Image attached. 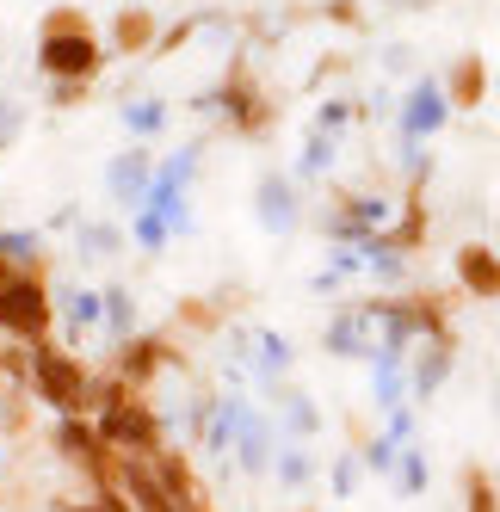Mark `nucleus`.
<instances>
[{
  "instance_id": "nucleus-1",
  "label": "nucleus",
  "mask_w": 500,
  "mask_h": 512,
  "mask_svg": "<svg viewBox=\"0 0 500 512\" xmlns=\"http://www.w3.org/2000/svg\"><path fill=\"white\" fill-rule=\"evenodd\" d=\"M99 438L112 445L118 457H155L167 451V432H161V414L142 401V389H130L124 377H99V414H93Z\"/></svg>"
},
{
  "instance_id": "nucleus-2",
  "label": "nucleus",
  "mask_w": 500,
  "mask_h": 512,
  "mask_svg": "<svg viewBox=\"0 0 500 512\" xmlns=\"http://www.w3.org/2000/svg\"><path fill=\"white\" fill-rule=\"evenodd\" d=\"M31 401H44L50 414H99V377L68 346L44 340L31 346Z\"/></svg>"
},
{
  "instance_id": "nucleus-3",
  "label": "nucleus",
  "mask_w": 500,
  "mask_h": 512,
  "mask_svg": "<svg viewBox=\"0 0 500 512\" xmlns=\"http://www.w3.org/2000/svg\"><path fill=\"white\" fill-rule=\"evenodd\" d=\"M56 327V297H50V272H19L0 290V340L19 346H44Z\"/></svg>"
},
{
  "instance_id": "nucleus-4",
  "label": "nucleus",
  "mask_w": 500,
  "mask_h": 512,
  "mask_svg": "<svg viewBox=\"0 0 500 512\" xmlns=\"http://www.w3.org/2000/svg\"><path fill=\"white\" fill-rule=\"evenodd\" d=\"M99 31H38V75L44 81H99L105 75Z\"/></svg>"
},
{
  "instance_id": "nucleus-5",
  "label": "nucleus",
  "mask_w": 500,
  "mask_h": 512,
  "mask_svg": "<svg viewBox=\"0 0 500 512\" xmlns=\"http://www.w3.org/2000/svg\"><path fill=\"white\" fill-rule=\"evenodd\" d=\"M192 105H198V112H223V118H229V130H241V136H266V130H272V118H278V112H272V99H266L254 81H247V68H241V62L229 68V81H223V87L198 93Z\"/></svg>"
},
{
  "instance_id": "nucleus-6",
  "label": "nucleus",
  "mask_w": 500,
  "mask_h": 512,
  "mask_svg": "<svg viewBox=\"0 0 500 512\" xmlns=\"http://www.w3.org/2000/svg\"><path fill=\"white\" fill-rule=\"evenodd\" d=\"M167 364H180V352H173L167 334H130V340L118 346V377H124L130 389H142V395H149V383L167 371Z\"/></svg>"
},
{
  "instance_id": "nucleus-7",
  "label": "nucleus",
  "mask_w": 500,
  "mask_h": 512,
  "mask_svg": "<svg viewBox=\"0 0 500 512\" xmlns=\"http://www.w3.org/2000/svg\"><path fill=\"white\" fill-rule=\"evenodd\" d=\"M451 118V99H445V81H414L408 99H402V142H426V136H439Z\"/></svg>"
},
{
  "instance_id": "nucleus-8",
  "label": "nucleus",
  "mask_w": 500,
  "mask_h": 512,
  "mask_svg": "<svg viewBox=\"0 0 500 512\" xmlns=\"http://www.w3.org/2000/svg\"><path fill=\"white\" fill-rule=\"evenodd\" d=\"M155 44H161V19L142 0H124L112 13V31H105V50L112 56H155Z\"/></svg>"
},
{
  "instance_id": "nucleus-9",
  "label": "nucleus",
  "mask_w": 500,
  "mask_h": 512,
  "mask_svg": "<svg viewBox=\"0 0 500 512\" xmlns=\"http://www.w3.org/2000/svg\"><path fill=\"white\" fill-rule=\"evenodd\" d=\"M451 272H457V284H463V297L500 303V247H488V241H463L457 260H451Z\"/></svg>"
},
{
  "instance_id": "nucleus-10",
  "label": "nucleus",
  "mask_w": 500,
  "mask_h": 512,
  "mask_svg": "<svg viewBox=\"0 0 500 512\" xmlns=\"http://www.w3.org/2000/svg\"><path fill=\"white\" fill-rule=\"evenodd\" d=\"M149 186H155V155L142 149V142H136V149H118L112 167H105V192H112L118 204H130V210H142Z\"/></svg>"
},
{
  "instance_id": "nucleus-11",
  "label": "nucleus",
  "mask_w": 500,
  "mask_h": 512,
  "mask_svg": "<svg viewBox=\"0 0 500 512\" xmlns=\"http://www.w3.org/2000/svg\"><path fill=\"white\" fill-rule=\"evenodd\" d=\"M445 99H451V112H476V105H488V62L476 50H463L445 68Z\"/></svg>"
},
{
  "instance_id": "nucleus-12",
  "label": "nucleus",
  "mask_w": 500,
  "mask_h": 512,
  "mask_svg": "<svg viewBox=\"0 0 500 512\" xmlns=\"http://www.w3.org/2000/svg\"><path fill=\"white\" fill-rule=\"evenodd\" d=\"M451 358H457L451 334H439V340H420V346H414V371H408V395H414V401L439 395V383L451 377Z\"/></svg>"
},
{
  "instance_id": "nucleus-13",
  "label": "nucleus",
  "mask_w": 500,
  "mask_h": 512,
  "mask_svg": "<svg viewBox=\"0 0 500 512\" xmlns=\"http://www.w3.org/2000/svg\"><path fill=\"white\" fill-rule=\"evenodd\" d=\"M155 469H161V482L173 494V512H210V494H204V482L192 475V463L180 451H155Z\"/></svg>"
},
{
  "instance_id": "nucleus-14",
  "label": "nucleus",
  "mask_w": 500,
  "mask_h": 512,
  "mask_svg": "<svg viewBox=\"0 0 500 512\" xmlns=\"http://www.w3.org/2000/svg\"><path fill=\"white\" fill-rule=\"evenodd\" d=\"M260 223L272 235H291L297 229V186H291V173H266L260 179Z\"/></svg>"
},
{
  "instance_id": "nucleus-15",
  "label": "nucleus",
  "mask_w": 500,
  "mask_h": 512,
  "mask_svg": "<svg viewBox=\"0 0 500 512\" xmlns=\"http://www.w3.org/2000/svg\"><path fill=\"white\" fill-rule=\"evenodd\" d=\"M235 445H241V469H247V475H260V469L272 463V432H266V420H260L254 408H241V426H235Z\"/></svg>"
},
{
  "instance_id": "nucleus-16",
  "label": "nucleus",
  "mask_w": 500,
  "mask_h": 512,
  "mask_svg": "<svg viewBox=\"0 0 500 512\" xmlns=\"http://www.w3.org/2000/svg\"><path fill=\"white\" fill-rule=\"evenodd\" d=\"M0 253H7L13 266H25V272H50L44 235H31V229H0Z\"/></svg>"
},
{
  "instance_id": "nucleus-17",
  "label": "nucleus",
  "mask_w": 500,
  "mask_h": 512,
  "mask_svg": "<svg viewBox=\"0 0 500 512\" xmlns=\"http://www.w3.org/2000/svg\"><path fill=\"white\" fill-rule=\"evenodd\" d=\"M99 321H105V290H68V340H81Z\"/></svg>"
},
{
  "instance_id": "nucleus-18",
  "label": "nucleus",
  "mask_w": 500,
  "mask_h": 512,
  "mask_svg": "<svg viewBox=\"0 0 500 512\" xmlns=\"http://www.w3.org/2000/svg\"><path fill=\"white\" fill-rule=\"evenodd\" d=\"M105 334H112L118 346L136 334V297H130L124 284H112V290H105Z\"/></svg>"
},
{
  "instance_id": "nucleus-19",
  "label": "nucleus",
  "mask_w": 500,
  "mask_h": 512,
  "mask_svg": "<svg viewBox=\"0 0 500 512\" xmlns=\"http://www.w3.org/2000/svg\"><path fill=\"white\" fill-rule=\"evenodd\" d=\"M463 512H500V494H494V482H488L482 463L463 469Z\"/></svg>"
},
{
  "instance_id": "nucleus-20",
  "label": "nucleus",
  "mask_w": 500,
  "mask_h": 512,
  "mask_svg": "<svg viewBox=\"0 0 500 512\" xmlns=\"http://www.w3.org/2000/svg\"><path fill=\"white\" fill-rule=\"evenodd\" d=\"M284 420H291V432H297V438H315V432H321V414H315V401H309L303 389L284 395Z\"/></svg>"
},
{
  "instance_id": "nucleus-21",
  "label": "nucleus",
  "mask_w": 500,
  "mask_h": 512,
  "mask_svg": "<svg viewBox=\"0 0 500 512\" xmlns=\"http://www.w3.org/2000/svg\"><path fill=\"white\" fill-rule=\"evenodd\" d=\"M365 469H377V475H396V457H402V438H389V432H377V438H365Z\"/></svg>"
},
{
  "instance_id": "nucleus-22",
  "label": "nucleus",
  "mask_w": 500,
  "mask_h": 512,
  "mask_svg": "<svg viewBox=\"0 0 500 512\" xmlns=\"http://www.w3.org/2000/svg\"><path fill=\"white\" fill-rule=\"evenodd\" d=\"M396 488L414 500V494H426V457L414 451V445H402V457H396Z\"/></svg>"
},
{
  "instance_id": "nucleus-23",
  "label": "nucleus",
  "mask_w": 500,
  "mask_h": 512,
  "mask_svg": "<svg viewBox=\"0 0 500 512\" xmlns=\"http://www.w3.org/2000/svg\"><path fill=\"white\" fill-rule=\"evenodd\" d=\"M118 247H124V235H118L112 223H87V229H81V253H87V260H112Z\"/></svg>"
},
{
  "instance_id": "nucleus-24",
  "label": "nucleus",
  "mask_w": 500,
  "mask_h": 512,
  "mask_svg": "<svg viewBox=\"0 0 500 512\" xmlns=\"http://www.w3.org/2000/svg\"><path fill=\"white\" fill-rule=\"evenodd\" d=\"M254 346H260V352H247V358H254V364H260L266 377H278L284 364H291V346H284V334H260Z\"/></svg>"
},
{
  "instance_id": "nucleus-25",
  "label": "nucleus",
  "mask_w": 500,
  "mask_h": 512,
  "mask_svg": "<svg viewBox=\"0 0 500 512\" xmlns=\"http://www.w3.org/2000/svg\"><path fill=\"white\" fill-rule=\"evenodd\" d=\"M124 124H130L142 142H149V136L167 124V105H161V99H142V105H130V112H124Z\"/></svg>"
},
{
  "instance_id": "nucleus-26",
  "label": "nucleus",
  "mask_w": 500,
  "mask_h": 512,
  "mask_svg": "<svg viewBox=\"0 0 500 512\" xmlns=\"http://www.w3.org/2000/svg\"><path fill=\"white\" fill-rule=\"evenodd\" d=\"M38 31H93V19H87V7L62 0V7H50V13L38 19Z\"/></svg>"
},
{
  "instance_id": "nucleus-27",
  "label": "nucleus",
  "mask_w": 500,
  "mask_h": 512,
  "mask_svg": "<svg viewBox=\"0 0 500 512\" xmlns=\"http://www.w3.org/2000/svg\"><path fill=\"white\" fill-rule=\"evenodd\" d=\"M167 235H173V223H167L161 210H142V216H136V247H142V253H161Z\"/></svg>"
},
{
  "instance_id": "nucleus-28",
  "label": "nucleus",
  "mask_w": 500,
  "mask_h": 512,
  "mask_svg": "<svg viewBox=\"0 0 500 512\" xmlns=\"http://www.w3.org/2000/svg\"><path fill=\"white\" fill-rule=\"evenodd\" d=\"M56 512H130V500L112 488H93V500H56Z\"/></svg>"
},
{
  "instance_id": "nucleus-29",
  "label": "nucleus",
  "mask_w": 500,
  "mask_h": 512,
  "mask_svg": "<svg viewBox=\"0 0 500 512\" xmlns=\"http://www.w3.org/2000/svg\"><path fill=\"white\" fill-rule=\"evenodd\" d=\"M192 173H198V149H180V155H173L167 167H155V179H161V186H173V192H180Z\"/></svg>"
},
{
  "instance_id": "nucleus-30",
  "label": "nucleus",
  "mask_w": 500,
  "mask_h": 512,
  "mask_svg": "<svg viewBox=\"0 0 500 512\" xmlns=\"http://www.w3.org/2000/svg\"><path fill=\"white\" fill-rule=\"evenodd\" d=\"M328 161H334V136H328V130H315V136H309V149H303V161H297V173H321Z\"/></svg>"
},
{
  "instance_id": "nucleus-31",
  "label": "nucleus",
  "mask_w": 500,
  "mask_h": 512,
  "mask_svg": "<svg viewBox=\"0 0 500 512\" xmlns=\"http://www.w3.org/2000/svg\"><path fill=\"white\" fill-rule=\"evenodd\" d=\"M321 19H328V25H346V31H359V25H365V7H359V0H328V7H321Z\"/></svg>"
},
{
  "instance_id": "nucleus-32",
  "label": "nucleus",
  "mask_w": 500,
  "mask_h": 512,
  "mask_svg": "<svg viewBox=\"0 0 500 512\" xmlns=\"http://www.w3.org/2000/svg\"><path fill=\"white\" fill-rule=\"evenodd\" d=\"M278 482H284V488H303V482H309V457H303V451H284V457H278Z\"/></svg>"
},
{
  "instance_id": "nucleus-33",
  "label": "nucleus",
  "mask_w": 500,
  "mask_h": 512,
  "mask_svg": "<svg viewBox=\"0 0 500 512\" xmlns=\"http://www.w3.org/2000/svg\"><path fill=\"white\" fill-rule=\"evenodd\" d=\"M93 93V81H50V105H62V112H68V105H81Z\"/></svg>"
},
{
  "instance_id": "nucleus-34",
  "label": "nucleus",
  "mask_w": 500,
  "mask_h": 512,
  "mask_svg": "<svg viewBox=\"0 0 500 512\" xmlns=\"http://www.w3.org/2000/svg\"><path fill=\"white\" fill-rule=\"evenodd\" d=\"M359 463H365V457H352V451L334 463V494H340V500H346L352 488H359Z\"/></svg>"
},
{
  "instance_id": "nucleus-35",
  "label": "nucleus",
  "mask_w": 500,
  "mask_h": 512,
  "mask_svg": "<svg viewBox=\"0 0 500 512\" xmlns=\"http://www.w3.org/2000/svg\"><path fill=\"white\" fill-rule=\"evenodd\" d=\"M180 321H186V327H204V334H210V327H217V309L198 303V297H186V303H180Z\"/></svg>"
},
{
  "instance_id": "nucleus-36",
  "label": "nucleus",
  "mask_w": 500,
  "mask_h": 512,
  "mask_svg": "<svg viewBox=\"0 0 500 512\" xmlns=\"http://www.w3.org/2000/svg\"><path fill=\"white\" fill-rule=\"evenodd\" d=\"M315 124H321V130H328V136H334V130H346V124H352V105H340V99H328V105H321V118H315Z\"/></svg>"
},
{
  "instance_id": "nucleus-37",
  "label": "nucleus",
  "mask_w": 500,
  "mask_h": 512,
  "mask_svg": "<svg viewBox=\"0 0 500 512\" xmlns=\"http://www.w3.org/2000/svg\"><path fill=\"white\" fill-rule=\"evenodd\" d=\"M13 136H19V105H13V99H0V149H7Z\"/></svg>"
},
{
  "instance_id": "nucleus-38",
  "label": "nucleus",
  "mask_w": 500,
  "mask_h": 512,
  "mask_svg": "<svg viewBox=\"0 0 500 512\" xmlns=\"http://www.w3.org/2000/svg\"><path fill=\"white\" fill-rule=\"evenodd\" d=\"M192 38V19H180V25H173V31H161V44H155V56H167V50H180Z\"/></svg>"
},
{
  "instance_id": "nucleus-39",
  "label": "nucleus",
  "mask_w": 500,
  "mask_h": 512,
  "mask_svg": "<svg viewBox=\"0 0 500 512\" xmlns=\"http://www.w3.org/2000/svg\"><path fill=\"white\" fill-rule=\"evenodd\" d=\"M19 272H25V266H13V260H7V253H0V290H7V284H13Z\"/></svg>"
},
{
  "instance_id": "nucleus-40",
  "label": "nucleus",
  "mask_w": 500,
  "mask_h": 512,
  "mask_svg": "<svg viewBox=\"0 0 500 512\" xmlns=\"http://www.w3.org/2000/svg\"><path fill=\"white\" fill-rule=\"evenodd\" d=\"M494 247H500V241H494Z\"/></svg>"
}]
</instances>
